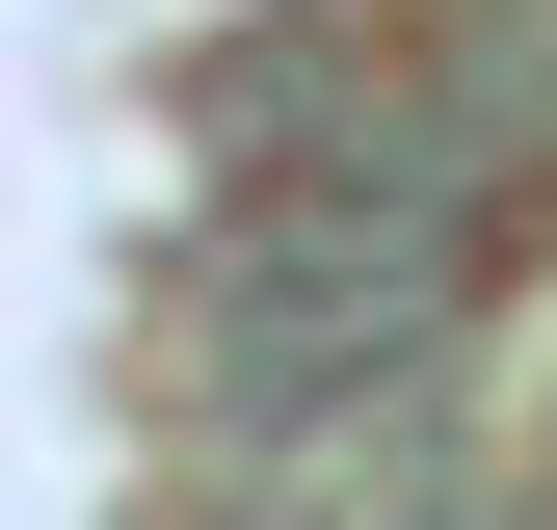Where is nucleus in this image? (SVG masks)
<instances>
[{"label":"nucleus","instance_id":"obj_1","mask_svg":"<svg viewBox=\"0 0 557 530\" xmlns=\"http://www.w3.org/2000/svg\"><path fill=\"white\" fill-rule=\"evenodd\" d=\"M478 265L505 213H451V186H372V160H239L213 239H186V371L239 398V425H372L398 371L478 345Z\"/></svg>","mask_w":557,"mask_h":530}]
</instances>
